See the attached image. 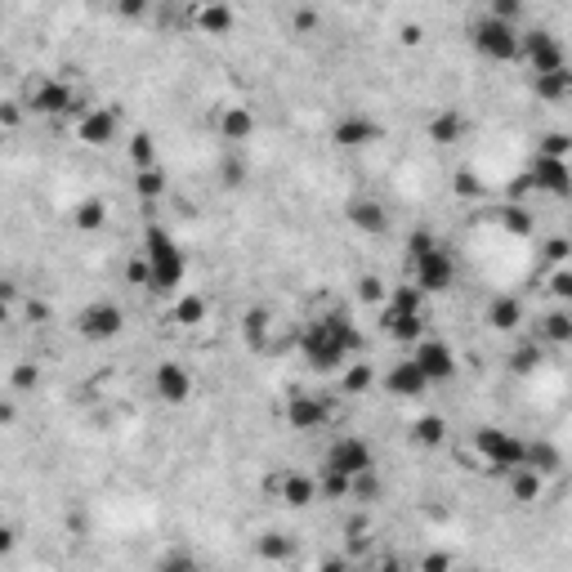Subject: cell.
Returning a JSON list of instances; mask_svg holds the SVG:
<instances>
[{
  "label": "cell",
  "instance_id": "obj_1",
  "mask_svg": "<svg viewBox=\"0 0 572 572\" xmlns=\"http://www.w3.org/2000/svg\"><path fill=\"white\" fill-rule=\"evenodd\" d=\"M363 349V331L349 323V314H327V318H318L305 336H300V358L309 363V372H340L345 367V358L349 354H358Z\"/></svg>",
  "mask_w": 572,
  "mask_h": 572
},
{
  "label": "cell",
  "instance_id": "obj_2",
  "mask_svg": "<svg viewBox=\"0 0 572 572\" xmlns=\"http://www.w3.org/2000/svg\"><path fill=\"white\" fill-rule=\"evenodd\" d=\"M143 255H148V264H152V291H157V296L179 291V282H184V273H188V259H184L179 241H175L161 224H148V228H143Z\"/></svg>",
  "mask_w": 572,
  "mask_h": 572
},
{
  "label": "cell",
  "instance_id": "obj_3",
  "mask_svg": "<svg viewBox=\"0 0 572 572\" xmlns=\"http://www.w3.org/2000/svg\"><path fill=\"white\" fill-rule=\"evenodd\" d=\"M474 50L492 63H514V59H523V32L510 19L487 14V19L474 23Z\"/></svg>",
  "mask_w": 572,
  "mask_h": 572
},
{
  "label": "cell",
  "instance_id": "obj_4",
  "mask_svg": "<svg viewBox=\"0 0 572 572\" xmlns=\"http://www.w3.org/2000/svg\"><path fill=\"white\" fill-rule=\"evenodd\" d=\"M474 452H478L496 474H514V470L527 461V443L514 438L510 429H496V425H483V429L474 434Z\"/></svg>",
  "mask_w": 572,
  "mask_h": 572
},
{
  "label": "cell",
  "instance_id": "obj_5",
  "mask_svg": "<svg viewBox=\"0 0 572 572\" xmlns=\"http://www.w3.org/2000/svg\"><path fill=\"white\" fill-rule=\"evenodd\" d=\"M412 282L421 286L425 296H443L452 291V282H456V264L443 246H429L425 255H412Z\"/></svg>",
  "mask_w": 572,
  "mask_h": 572
},
{
  "label": "cell",
  "instance_id": "obj_6",
  "mask_svg": "<svg viewBox=\"0 0 572 572\" xmlns=\"http://www.w3.org/2000/svg\"><path fill=\"white\" fill-rule=\"evenodd\" d=\"M28 108H32L37 117H86V103L72 94V86H68V81H54V77L32 86Z\"/></svg>",
  "mask_w": 572,
  "mask_h": 572
},
{
  "label": "cell",
  "instance_id": "obj_7",
  "mask_svg": "<svg viewBox=\"0 0 572 572\" xmlns=\"http://www.w3.org/2000/svg\"><path fill=\"white\" fill-rule=\"evenodd\" d=\"M331 421H336V403L323 398V394H291L286 398V425L300 429V434L327 429Z\"/></svg>",
  "mask_w": 572,
  "mask_h": 572
},
{
  "label": "cell",
  "instance_id": "obj_8",
  "mask_svg": "<svg viewBox=\"0 0 572 572\" xmlns=\"http://www.w3.org/2000/svg\"><path fill=\"white\" fill-rule=\"evenodd\" d=\"M121 327H126V314H121V305H112V300H94V305H86V309L77 314V331H81L86 340H94V345L121 336Z\"/></svg>",
  "mask_w": 572,
  "mask_h": 572
},
{
  "label": "cell",
  "instance_id": "obj_9",
  "mask_svg": "<svg viewBox=\"0 0 572 572\" xmlns=\"http://www.w3.org/2000/svg\"><path fill=\"white\" fill-rule=\"evenodd\" d=\"M323 465H327V470H340V474H349V478H358L363 470H376V456H372V443H367V438L345 434V438H336V443L327 447Z\"/></svg>",
  "mask_w": 572,
  "mask_h": 572
},
{
  "label": "cell",
  "instance_id": "obj_10",
  "mask_svg": "<svg viewBox=\"0 0 572 572\" xmlns=\"http://www.w3.org/2000/svg\"><path fill=\"white\" fill-rule=\"evenodd\" d=\"M527 179H532V188L536 192H550V197H572V161L568 157H545V152H536L532 157V166H527Z\"/></svg>",
  "mask_w": 572,
  "mask_h": 572
},
{
  "label": "cell",
  "instance_id": "obj_11",
  "mask_svg": "<svg viewBox=\"0 0 572 572\" xmlns=\"http://www.w3.org/2000/svg\"><path fill=\"white\" fill-rule=\"evenodd\" d=\"M380 139H385V126H380V121H372V117H363V112L340 117V121H336V130H331V143H336V148H345V152L372 148V143H380Z\"/></svg>",
  "mask_w": 572,
  "mask_h": 572
},
{
  "label": "cell",
  "instance_id": "obj_12",
  "mask_svg": "<svg viewBox=\"0 0 572 572\" xmlns=\"http://www.w3.org/2000/svg\"><path fill=\"white\" fill-rule=\"evenodd\" d=\"M523 59H527V68H532V72H559V68H568L563 45H559L545 28L523 32Z\"/></svg>",
  "mask_w": 572,
  "mask_h": 572
},
{
  "label": "cell",
  "instance_id": "obj_13",
  "mask_svg": "<svg viewBox=\"0 0 572 572\" xmlns=\"http://www.w3.org/2000/svg\"><path fill=\"white\" fill-rule=\"evenodd\" d=\"M416 363H421V372L429 376V385H443V380H452L456 376V354H452V345L447 340H421L416 345V354H412Z\"/></svg>",
  "mask_w": 572,
  "mask_h": 572
},
{
  "label": "cell",
  "instance_id": "obj_14",
  "mask_svg": "<svg viewBox=\"0 0 572 572\" xmlns=\"http://www.w3.org/2000/svg\"><path fill=\"white\" fill-rule=\"evenodd\" d=\"M152 394H157L166 407L188 403V398H192V376H188V367H179V363H161V367L152 372Z\"/></svg>",
  "mask_w": 572,
  "mask_h": 572
},
{
  "label": "cell",
  "instance_id": "obj_15",
  "mask_svg": "<svg viewBox=\"0 0 572 572\" xmlns=\"http://www.w3.org/2000/svg\"><path fill=\"white\" fill-rule=\"evenodd\" d=\"M385 389H389L394 398H421V394H429V376L421 372L416 358H403V363H394V367L385 372Z\"/></svg>",
  "mask_w": 572,
  "mask_h": 572
},
{
  "label": "cell",
  "instance_id": "obj_16",
  "mask_svg": "<svg viewBox=\"0 0 572 572\" xmlns=\"http://www.w3.org/2000/svg\"><path fill=\"white\" fill-rule=\"evenodd\" d=\"M77 139H81L86 148L112 143V139H117V112H112V108H90V112L77 121Z\"/></svg>",
  "mask_w": 572,
  "mask_h": 572
},
{
  "label": "cell",
  "instance_id": "obj_17",
  "mask_svg": "<svg viewBox=\"0 0 572 572\" xmlns=\"http://www.w3.org/2000/svg\"><path fill=\"white\" fill-rule=\"evenodd\" d=\"M273 487H277V496L291 505V510H309L318 501V492H323L318 478H309V474H277Z\"/></svg>",
  "mask_w": 572,
  "mask_h": 572
},
{
  "label": "cell",
  "instance_id": "obj_18",
  "mask_svg": "<svg viewBox=\"0 0 572 572\" xmlns=\"http://www.w3.org/2000/svg\"><path fill=\"white\" fill-rule=\"evenodd\" d=\"M345 219H349L358 233H367V237H380V233L389 228L385 206H380V201H372V197H354V201L345 206Z\"/></svg>",
  "mask_w": 572,
  "mask_h": 572
},
{
  "label": "cell",
  "instance_id": "obj_19",
  "mask_svg": "<svg viewBox=\"0 0 572 572\" xmlns=\"http://www.w3.org/2000/svg\"><path fill=\"white\" fill-rule=\"evenodd\" d=\"M380 327L398 345H421L425 340V314H380Z\"/></svg>",
  "mask_w": 572,
  "mask_h": 572
},
{
  "label": "cell",
  "instance_id": "obj_20",
  "mask_svg": "<svg viewBox=\"0 0 572 572\" xmlns=\"http://www.w3.org/2000/svg\"><path fill=\"white\" fill-rule=\"evenodd\" d=\"M215 126H219V139H224V143H246V139L255 135V112L233 103V108H224V112H219V121H215Z\"/></svg>",
  "mask_w": 572,
  "mask_h": 572
},
{
  "label": "cell",
  "instance_id": "obj_21",
  "mask_svg": "<svg viewBox=\"0 0 572 572\" xmlns=\"http://www.w3.org/2000/svg\"><path fill=\"white\" fill-rule=\"evenodd\" d=\"M532 94L545 99V103L572 99V68H559V72H532Z\"/></svg>",
  "mask_w": 572,
  "mask_h": 572
},
{
  "label": "cell",
  "instance_id": "obj_22",
  "mask_svg": "<svg viewBox=\"0 0 572 572\" xmlns=\"http://www.w3.org/2000/svg\"><path fill=\"white\" fill-rule=\"evenodd\" d=\"M465 135V112L461 108H443L438 117H429V143L447 148V143H461Z\"/></svg>",
  "mask_w": 572,
  "mask_h": 572
},
{
  "label": "cell",
  "instance_id": "obj_23",
  "mask_svg": "<svg viewBox=\"0 0 572 572\" xmlns=\"http://www.w3.org/2000/svg\"><path fill=\"white\" fill-rule=\"evenodd\" d=\"M536 331H541V345H554V349L572 345V309H554V314H545V318L536 323Z\"/></svg>",
  "mask_w": 572,
  "mask_h": 572
},
{
  "label": "cell",
  "instance_id": "obj_24",
  "mask_svg": "<svg viewBox=\"0 0 572 572\" xmlns=\"http://www.w3.org/2000/svg\"><path fill=\"white\" fill-rule=\"evenodd\" d=\"M233 10L224 5V0H206V5L197 10V28L206 32V37H228L233 32Z\"/></svg>",
  "mask_w": 572,
  "mask_h": 572
},
{
  "label": "cell",
  "instance_id": "obj_25",
  "mask_svg": "<svg viewBox=\"0 0 572 572\" xmlns=\"http://www.w3.org/2000/svg\"><path fill=\"white\" fill-rule=\"evenodd\" d=\"M108 224V201L103 197H86V201H77L72 206V228H81V233H99Z\"/></svg>",
  "mask_w": 572,
  "mask_h": 572
},
{
  "label": "cell",
  "instance_id": "obj_26",
  "mask_svg": "<svg viewBox=\"0 0 572 572\" xmlns=\"http://www.w3.org/2000/svg\"><path fill=\"white\" fill-rule=\"evenodd\" d=\"M523 465H532L536 474H545V478H550V474H559V470H563V452H559L554 443H545V438H532V443H527V461H523Z\"/></svg>",
  "mask_w": 572,
  "mask_h": 572
},
{
  "label": "cell",
  "instance_id": "obj_27",
  "mask_svg": "<svg viewBox=\"0 0 572 572\" xmlns=\"http://www.w3.org/2000/svg\"><path fill=\"white\" fill-rule=\"evenodd\" d=\"M487 323H492L496 331H514V327L523 323V305H519L514 296H496V300L487 305Z\"/></svg>",
  "mask_w": 572,
  "mask_h": 572
},
{
  "label": "cell",
  "instance_id": "obj_28",
  "mask_svg": "<svg viewBox=\"0 0 572 572\" xmlns=\"http://www.w3.org/2000/svg\"><path fill=\"white\" fill-rule=\"evenodd\" d=\"M268 327H273V314L268 309H246L241 314V340L250 349H264L268 345Z\"/></svg>",
  "mask_w": 572,
  "mask_h": 572
},
{
  "label": "cell",
  "instance_id": "obj_29",
  "mask_svg": "<svg viewBox=\"0 0 572 572\" xmlns=\"http://www.w3.org/2000/svg\"><path fill=\"white\" fill-rule=\"evenodd\" d=\"M421 305H425V291L416 282H407V286H394L380 314H421Z\"/></svg>",
  "mask_w": 572,
  "mask_h": 572
},
{
  "label": "cell",
  "instance_id": "obj_30",
  "mask_svg": "<svg viewBox=\"0 0 572 572\" xmlns=\"http://www.w3.org/2000/svg\"><path fill=\"white\" fill-rule=\"evenodd\" d=\"M514 501H523V505H532V501H541V492H545V474H536L532 465H519L514 470Z\"/></svg>",
  "mask_w": 572,
  "mask_h": 572
},
{
  "label": "cell",
  "instance_id": "obj_31",
  "mask_svg": "<svg viewBox=\"0 0 572 572\" xmlns=\"http://www.w3.org/2000/svg\"><path fill=\"white\" fill-rule=\"evenodd\" d=\"M496 219H501V228H505L510 237H532V233H536V219H532L519 201L501 206V210H496Z\"/></svg>",
  "mask_w": 572,
  "mask_h": 572
},
{
  "label": "cell",
  "instance_id": "obj_32",
  "mask_svg": "<svg viewBox=\"0 0 572 572\" xmlns=\"http://www.w3.org/2000/svg\"><path fill=\"white\" fill-rule=\"evenodd\" d=\"M170 323L175 327H201L206 323V300L201 296H179L170 305Z\"/></svg>",
  "mask_w": 572,
  "mask_h": 572
},
{
  "label": "cell",
  "instance_id": "obj_33",
  "mask_svg": "<svg viewBox=\"0 0 572 572\" xmlns=\"http://www.w3.org/2000/svg\"><path fill=\"white\" fill-rule=\"evenodd\" d=\"M412 443L416 447H443L447 443V421L443 416H421L412 425Z\"/></svg>",
  "mask_w": 572,
  "mask_h": 572
},
{
  "label": "cell",
  "instance_id": "obj_34",
  "mask_svg": "<svg viewBox=\"0 0 572 572\" xmlns=\"http://www.w3.org/2000/svg\"><path fill=\"white\" fill-rule=\"evenodd\" d=\"M541 363H545V354H541L536 340H532V345H519V349L510 354V372H514V376H536Z\"/></svg>",
  "mask_w": 572,
  "mask_h": 572
},
{
  "label": "cell",
  "instance_id": "obj_35",
  "mask_svg": "<svg viewBox=\"0 0 572 572\" xmlns=\"http://www.w3.org/2000/svg\"><path fill=\"white\" fill-rule=\"evenodd\" d=\"M372 380H376V372H372L367 363H349L345 376H340V394H367Z\"/></svg>",
  "mask_w": 572,
  "mask_h": 572
},
{
  "label": "cell",
  "instance_id": "obj_36",
  "mask_svg": "<svg viewBox=\"0 0 572 572\" xmlns=\"http://www.w3.org/2000/svg\"><path fill=\"white\" fill-rule=\"evenodd\" d=\"M291 550H296V541H291V536H282V532H268V536H259V559H268V563H282V559H291Z\"/></svg>",
  "mask_w": 572,
  "mask_h": 572
},
{
  "label": "cell",
  "instance_id": "obj_37",
  "mask_svg": "<svg viewBox=\"0 0 572 572\" xmlns=\"http://www.w3.org/2000/svg\"><path fill=\"white\" fill-rule=\"evenodd\" d=\"M135 192H139L143 201H157V197L166 192V175H161L157 166H148V170H135Z\"/></svg>",
  "mask_w": 572,
  "mask_h": 572
},
{
  "label": "cell",
  "instance_id": "obj_38",
  "mask_svg": "<svg viewBox=\"0 0 572 572\" xmlns=\"http://www.w3.org/2000/svg\"><path fill=\"white\" fill-rule=\"evenodd\" d=\"M318 487H323V496H331V501H345V496H354V478H349V474H340V470H327V465H323V478H318Z\"/></svg>",
  "mask_w": 572,
  "mask_h": 572
},
{
  "label": "cell",
  "instance_id": "obj_39",
  "mask_svg": "<svg viewBox=\"0 0 572 572\" xmlns=\"http://www.w3.org/2000/svg\"><path fill=\"white\" fill-rule=\"evenodd\" d=\"M130 166H135V170L157 166V143H152V135H135V139H130Z\"/></svg>",
  "mask_w": 572,
  "mask_h": 572
},
{
  "label": "cell",
  "instance_id": "obj_40",
  "mask_svg": "<svg viewBox=\"0 0 572 572\" xmlns=\"http://www.w3.org/2000/svg\"><path fill=\"white\" fill-rule=\"evenodd\" d=\"M358 300H363V305H385V300H389V286H385L376 273H363V277H358Z\"/></svg>",
  "mask_w": 572,
  "mask_h": 572
},
{
  "label": "cell",
  "instance_id": "obj_41",
  "mask_svg": "<svg viewBox=\"0 0 572 572\" xmlns=\"http://www.w3.org/2000/svg\"><path fill=\"white\" fill-rule=\"evenodd\" d=\"M536 152H545V157H572V135L550 130V135H541V139H536Z\"/></svg>",
  "mask_w": 572,
  "mask_h": 572
},
{
  "label": "cell",
  "instance_id": "obj_42",
  "mask_svg": "<svg viewBox=\"0 0 572 572\" xmlns=\"http://www.w3.org/2000/svg\"><path fill=\"white\" fill-rule=\"evenodd\" d=\"M126 282H130V286H148V291H152V264H148V255H143V250L126 264Z\"/></svg>",
  "mask_w": 572,
  "mask_h": 572
},
{
  "label": "cell",
  "instance_id": "obj_43",
  "mask_svg": "<svg viewBox=\"0 0 572 572\" xmlns=\"http://www.w3.org/2000/svg\"><path fill=\"white\" fill-rule=\"evenodd\" d=\"M37 380H41V372H37V363H19V367H14V376H10V385H14L19 394H28V389H37Z\"/></svg>",
  "mask_w": 572,
  "mask_h": 572
},
{
  "label": "cell",
  "instance_id": "obj_44",
  "mask_svg": "<svg viewBox=\"0 0 572 572\" xmlns=\"http://www.w3.org/2000/svg\"><path fill=\"white\" fill-rule=\"evenodd\" d=\"M452 192H456V197H483V184H478V175H470V170H456V179H452Z\"/></svg>",
  "mask_w": 572,
  "mask_h": 572
},
{
  "label": "cell",
  "instance_id": "obj_45",
  "mask_svg": "<svg viewBox=\"0 0 572 572\" xmlns=\"http://www.w3.org/2000/svg\"><path fill=\"white\" fill-rule=\"evenodd\" d=\"M541 255H545L550 264H568V259H572V241H568V237H550V241L541 246Z\"/></svg>",
  "mask_w": 572,
  "mask_h": 572
},
{
  "label": "cell",
  "instance_id": "obj_46",
  "mask_svg": "<svg viewBox=\"0 0 572 572\" xmlns=\"http://www.w3.org/2000/svg\"><path fill=\"white\" fill-rule=\"evenodd\" d=\"M550 291L563 300V305H572V268L563 264V268H554V277H550Z\"/></svg>",
  "mask_w": 572,
  "mask_h": 572
},
{
  "label": "cell",
  "instance_id": "obj_47",
  "mask_svg": "<svg viewBox=\"0 0 572 572\" xmlns=\"http://www.w3.org/2000/svg\"><path fill=\"white\" fill-rule=\"evenodd\" d=\"M345 541H349L354 554L367 550V519H349V523H345Z\"/></svg>",
  "mask_w": 572,
  "mask_h": 572
},
{
  "label": "cell",
  "instance_id": "obj_48",
  "mask_svg": "<svg viewBox=\"0 0 572 572\" xmlns=\"http://www.w3.org/2000/svg\"><path fill=\"white\" fill-rule=\"evenodd\" d=\"M376 492H380V483H376V470H363V474L354 478V496H358V501H372Z\"/></svg>",
  "mask_w": 572,
  "mask_h": 572
},
{
  "label": "cell",
  "instance_id": "obj_49",
  "mask_svg": "<svg viewBox=\"0 0 572 572\" xmlns=\"http://www.w3.org/2000/svg\"><path fill=\"white\" fill-rule=\"evenodd\" d=\"M219 175H224V188H241V179H246V161H237V157H228Z\"/></svg>",
  "mask_w": 572,
  "mask_h": 572
},
{
  "label": "cell",
  "instance_id": "obj_50",
  "mask_svg": "<svg viewBox=\"0 0 572 572\" xmlns=\"http://www.w3.org/2000/svg\"><path fill=\"white\" fill-rule=\"evenodd\" d=\"M487 14H496V19H510V23H514V19L523 14V0H492V10H487Z\"/></svg>",
  "mask_w": 572,
  "mask_h": 572
},
{
  "label": "cell",
  "instance_id": "obj_51",
  "mask_svg": "<svg viewBox=\"0 0 572 572\" xmlns=\"http://www.w3.org/2000/svg\"><path fill=\"white\" fill-rule=\"evenodd\" d=\"M429 246H438V241H434V233H429V228H416V233H412V237H407V250H412V255H425V250H429Z\"/></svg>",
  "mask_w": 572,
  "mask_h": 572
},
{
  "label": "cell",
  "instance_id": "obj_52",
  "mask_svg": "<svg viewBox=\"0 0 572 572\" xmlns=\"http://www.w3.org/2000/svg\"><path fill=\"white\" fill-rule=\"evenodd\" d=\"M148 5H152V0H117L121 19H143V14H148Z\"/></svg>",
  "mask_w": 572,
  "mask_h": 572
},
{
  "label": "cell",
  "instance_id": "obj_53",
  "mask_svg": "<svg viewBox=\"0 0 572 572\" xmlns=\"http://www.w3.org/2000/svg\"><path fill=\"white\" fill-rule=\"evenodd\" d=\"M314 28H318V10H296V32L309 37Z\"/></svg>",
  "mask_w": 572,
  "mask_h": 572
},
{
  "label": "cell",
  "instance_id": "obj_54",
  "mask_svg": "<svg viewBox=\"0 0 572 572\" xmlns=\"http://www.w3.org/2000/svg\"><path fill=\"white\" fill-rule=\"evenodd\" d=\"M421 568H425V572H443V568H452V554H425Z\"/></svg>",
  "mask_w": 572,
  "mask_h": 572
},
{
  "label": "cell",
  "instance_id": "obj_55",
  "mask_svg": "<svg viewBox=\"0 0 572 572\" xmlns=\"http://www.w3.org/2000/svg\"><path fill=\"white\" fill-rule=\"evenodd\" d=\"M10 550H14V532L0 527V554H10Z\"/></svg>",
  "mask_w": 572,
  "mask_h": 572
},
{
  "label": "cell",
  "instance_id": "obj_56",
  "mask_svg": "<svg viewBox=\"0 0 572 572\" xmlns=\"http://www.w3.org/2000/svg\"><path fill=\"white\" fill-rule=\"evenodd\" d=\"M416 41H421V28L407 23V28H403V45H416Z\"/></svg>",
  "mask_w": 572,
  "mask_h": 572
},
{
  "label": "cell",
  "instance_id": "obj_57",
  "mask_svg": "<svg viewBox=\"0 0 572 572\" xmlns=\"http://www.w3.org/2000/svg\"><path fill=\"white\" fill-rule=\"evenodd\" d=\"M5 126H19V103H5Z\"/></svg>",
  "mask_w": 572,
  "mask_h": 572
},
{
  "label": "cell",
  "instance_id": "obj_58",
  "mask_svg": "<svg viewBox=\"0 0 572 572\" xmlns=\"http://www.w3.org/2000/svg\"><path fill=\"white\" fill-rule=\"evenodd\" d=\"M568 241H572V233H568Z\"/></svg>",
  "mask_w": 572,
  "mask_h": 572
}]
</instances>
